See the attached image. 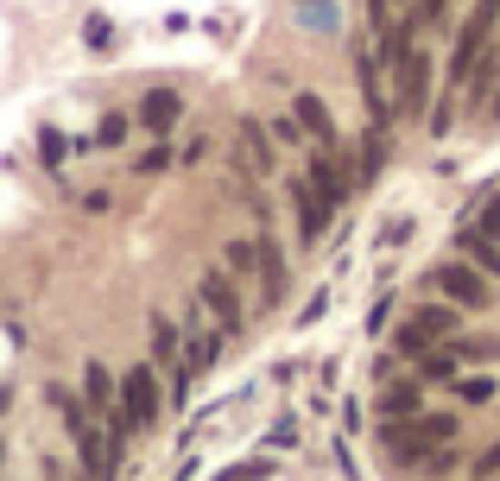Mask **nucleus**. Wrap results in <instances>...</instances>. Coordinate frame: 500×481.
Masks as SVG:
<instances>
[{
  "instance_id": "f257e3e1",
  "label": "nucleus",
  "mask_w": 500,
  "mask_h": 481,
  "mask_svg": "<svg viewBox=\"0 0 500 481\" xmlns=\"http://www.w3.org/2000/svg\"><path fill=\"white\" fill-rule=\"evenodd\" d=\"M463 317H469V311L450 304V298H424V304H412L405 323L393 330V361H424L431 349H450V343L469 330Z\"/></svg>"
},
{
  "instance_id": "f03ea898",
  "label": "nucleus",
  "mask_w": 500,
  "mask_h": 481,
  "mask_svg": "<svg viewBox=\"0 0 500 481\" xmlns=\"http://www.w3.org/2000/svg\"><path fill=\"white\" fill-rule=\"evenodd\" d=\"M456 437H463V418L456 412H424V418H405V425H380V444H386V456L399 469H424Z\"/></svg>"
},
{
  "instance_id": "7ed1b4c3",
  "label": "nucleus",
  "mask_w": 500,
  "mask_h": 481,
  "mask_svg": "<svg viewBox=\"0 0 500 481\" xmlns=\"http://www.w3.org/2000/svg\"><path fill=\"white\" fill-rule=\"evenodd\" d=\"M495 19H500V0H469V13H463V26H456V45H450V57H444V83H456L463 96H469L475 70H482L488 51H495Z\"/></svg>"
},
{
  "instance_id": "20e7f679",
  "label": "nucleus",
  "mask_w": 500,
  "mask_h": 481,
  "mask_svg": "<svg viewBox=\"0 0 500 481\" xmlns=\"http://www.w3.org/2000/svg\"><path fill=\"white\" fill-rule=\"evenodd\" d=\"M424 292H431V298H450V304H463V311H482V304H500L495 279H488L482 266H469L463 253L437 260V266L424 272Z\"/></svg>"
},
{
  "instance_id": "39448f33",
  "label": "nucleus",
  "mask_w": 500,
  "mask_h": 481,
  "mask_svg": "<svg viewBox=\"0 0 500 481\" xmlns=\"http://www.w3.org/2000/svg\"><path fill=\"white\" fill-rule=\"evenodd\" d=\"M222 336H241V323H248V292H241V279L229 272V266H203V279H197V298H190Z\"/></svg>"
},
{
  "instance_id": "423d86ee",
  "label": "nucleus",
  "mask_w": 500,
  "mask_h": 481,
  "mask_svg": "<svg viewBox=\"0 0 500 481\" xmlns=\"http://www.w3.org/2000/svg\"><path fill=\"white\" fill-rule=\"evenodd\" d=\"M165 412V367L158 361H133L121 374V425L127 431H152Z\"/></svg>"
},
{
  "instance_id": "0eeeda50",
  "label": "nucleus",
  "mask_w": 500,
  "mask_h": 481,
  "mask_svg": "<svg viewBox=\"0 0 500 481\" xmlns=\"http://www.w3.org/2000/svg\"><path fill=\"white\" fill-rule=\"evenodd\" d=\"M405 418H424V380L399 374V361H386L380 367V425H405Z\"/></svg>"
},
{
  "instance_id": "6e6552de",
  "label": "nucleus",
  "mask_w": 500,
  "mask_h": 481,
  "mask_svg": "<svg viewBox=\"0 0 500 481\" xmlns=\"http://www.w3.org/2000/svg\"><path fill=\"white\" fill-rule=\"evenodd\" d=\"M285 190H291V216H298V247H317V240H323V229H330V216H336V203H330V197H323L304 171H298Z\"/></svg>"
},
{
  "instance_id": "1a4fd4ad",
  "label": "nucleus",
  "mask_w": 500,
  "mask_h": 481,
  "mask_svg": "<svg viewBox=\"0 0 500 481\" xmlns=\"http://www.w3.org/2000/svg\"><path fill=\"white\" fill-rule=\"evenodd\" d=\"M235 171L241 178H272V127H260V120H241V133H235Z\"/></svg>"
},
{
  "instance_id": "9d476101",
  "label": "nucleus",
  "mask_w": 500,
  "mask_h": 481,
  "mask_svg": "<svg viewBox=\"0 0 500 481\" xmlns=\"http://www.w3.org/2000/svg\"><path fill=\"white\" fill-rule=\"evenodd\" d=\"M146 361H158V367H165V380H178V374H184V336H178V323H171V317H152V323H146Z\"/></svg>"
},
{
  "instance_id": "9b49d317",
  "label": "nucleus",
  "mask_w": 500,
  "mask_h": 481,
  "mask_svg": "<svg viewBox=\"0 0 500 481\" xmlns=\"http://www.w3.org/2000/svg\"><path fill=\"white\" fill-rule=\"evenodd\" d=\"M133 115H139V127H146L152 139H165V133L184 120V96H178V89H146Z\"/></svg>"
},
{
  "instance_id": "f8f14e48",
  "label": "nucleus",
  "mask_w": 500,
  "mask_h": 481,
  "mask_svg": "<svg viewBox=\"0 0 500 481\" xmlns=\"http://www.w3.org/2000/svg\"><path fill=\"white\" fill-rule=\"evenodd\" d=\"M450 253H463L469 266H482L488 279H500V240H495V235H482L475 222H463V229H456V247H450Z\"/></svg>"
},
{
  "instance_id": "ddd939ff",
  "label": "nucleus",
  "mask_w": 500,
  "mask_h": 481,
  "mask_svg": "<svg viewBox=\"0 0 500 481\" xmlns=\"http://www.w3.org/2000/svg\"><path fill=\"white\" fill-rule=\"evenodd\" d=\"M291 115L304 120V133H311V146H336V120H330V108H323V96H291Z\"/></svg>"
},
{
  "instance_id": "4468645a",
  "label": "nucleus",
  "mask_w": 500,
  "mask_h": 481,
  "mask_svg": "<svg viewBox=\"0 0 500 481\" xmlns=\"http://www.w3.org/2000/svg\"><path fill=\"white\" fill-rule=\"evenodd\" d=\"M450 349L469 361V367H488V361H500V336H488V330H463Z\"/></svg>"
},
{
  "instance_id": "2eb2a0df",
  "label": "nucleus",
  "mask_w": 500,
  "mask_h": 481,
  "mask_svg": "<svg viewBox=\"0 0 500 481\" xmlns=\"http://www.w3.org/2000/svg\"><path fill=\"white\" fill-rule=\"evenodd\" d=\"M450 393H456V405H488V399L500 393V380H495V374H475V367H469V374H463Z\"/></svg>"
},
{
  "instance_id": "dca6fc26",
  "label": "nucleus",
  "mask_w": 500,
  "mask_h": 481,
  "mask_svg": "<svg viewBox=\"0 0 500 481\" xmlns=\"http://www.w3.org/2000/svg\"><path fill=\"white\" fill-rule=\"evenodd\" d=\"M133 127H139V115H127V108H108V115L96 120V146H102V152H115V146H121Z\"/></svg>"
},
{
  "instance_id": "f3484780",
  "label": "nucleus",
  "mask_w": 500,
  "mask_h": 481,
  "mask_svg": "<svg viewBox=\"0 0 500 481\" xmlns=\"http://www.w3.org/2000/svg\"><path fill=\"white\" fill-rule=\"evenodd\" d=\"M178 165V152L165 146V139H152L146 152H133V178H158V171H171Z\"/></svg>"
},
{
  "instance_id": "a211bd4d",
  "label": "nucleus",
  "mask_w": 500,
  "mask_h": 481,
  "mask_svg": "<svg viewBox=\"0 0 500 481\" xmlns=\"http://www.w3.org/2000/svg\"><path fill=\"white\" fill-rule=\"evenodd\" d=\"M469 222H475L482 235H495V240H500V190H495V197H482V210H475Z\"/></svg>"
},
{
  "instance_id": "6ab92c4d",
  "label": "nucleus",
  "mask_w": 500,
  "mask_h": 481,
  "mask_svg": "<svg viewBox=\"0 0 500 481\" xmlns=\"http://www.w3.org/2000/svg\"><path fill=\"white\" fill-rule=\"evenodd\" d=\"M469 476H475V481H500V437L475 456V463H469Z\"/></svg>"
},
{
  "instance_id": "aec40b11",
  "label": "nucleus",
  "mask_w": 500,
  "mask_h": 481,
  "mask_svg": "<svg viewBox=\"0 0 500 481\" xmlns=\"http://www.w3.org/2000/svg\"><path fill=\"white\" fill-rule=\"evenodd\" d=\"M469 481H475V476H469Z\"/></svg>"
}]
</instances>
